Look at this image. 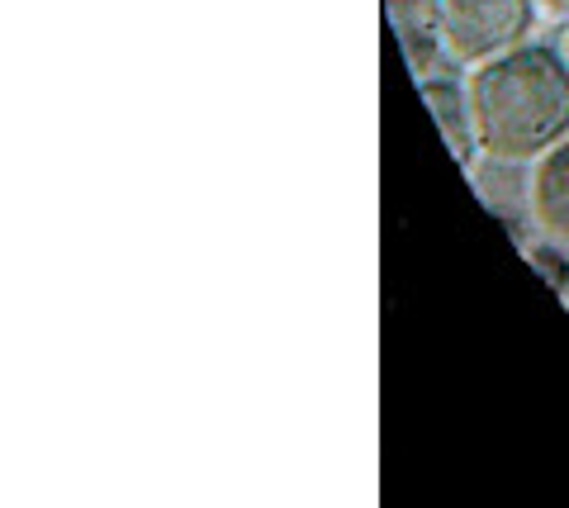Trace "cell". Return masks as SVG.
I'll use <instances>...</instances> for the list:
<instances>
[{"mask_svg":"<svg viewBox=\"0 0 569 508\" xmlns=\"http://www.w3.org/2000/svg\"><path fill=\"white\" fill-rule=\"evenodd\" d=\"M537 6H541L546 14H565V20H569V0H537Z\"/></svg>","mask_w":569,"mask_h":508,"instance_id":"cell-8","label":"cell"},{"mask_svg":"<svg viewBox=\"0 0 569 508\" xmlns=\"http://www.w3.org/2000/svg\"><path fill=\"white\" fill-rule=\"evenodd\" d=\"M556 295L565 300V309H569V267H565V276H560V286H556Z\"/></svg>","mask_w":569,"mask_h":508,"instance_id":"cell-9","label":"cell"},{"mask_svg":"<svg viewBox=\"0 0 569 508\" xmlns=\"http://www.w3.org/2000/svg\"><path fill=\"white\" fill-rule=\"evenodd\" d=\"M531 6L537 0H432L447 62H489L498 52L518 48L537 20Z\"/></svg>","mask_w":569,"mask_h":508,"instance_id":"cell-2","label":"cell"},{"mask_svg":"<svg viewBox=\"0 0 569 508\" xmlns=\"http://www.w3.org/2000/svg\"><path fill=\"white\" fill-rule=\"evenodd\" d=\"M531 261H537V267L546 271V280H550V286H560V276H565V267H569V261H556V257H550V252H527Z\"/></svg>","mask_w":569,"mask_h":508,"instance_id":"cell-6","label":"cell"},{"mask_svg":"<svg viewBox=\"0 0 569 508\" xmlns=\"http://www.w3.org/2000/svg\"><path fill=\"white\" fill-rule=\"evenodd\" d=\"M550 48H556V52H560V62L569 67V20L560 24V33H556V43H550Z\"/></svg>","mask_w":569,"mask_h":508,"instance_id":"cell-7","label":"cell"},{"mask_svg":"<svg viewBox=\"0 0 569 508\" xmlns=\"http://www.w3.org/2000/svg\"><path fill=\"white\" fill-rule=\"evenodd\" d=\"M531 219L560 252H569V138L550 148L531 171Z\"/></svg>","mask_w":569,"mask_h":508,"instance_id":"cell-3","label":"cell"},{"mask_svg":"<svg viewBox=\"0 0 569 508\" xmlns=\"http://www.w3.org/2000/svg\"><path fill=\"white\" fill-rule=\"evenodd\" d=\"M385 20L395 29V39L403 48V62L413 77H432V67L447 58L441 48V33H437V14H432V0H385Z\"/></svg>","mask_w":569,"mask_h":508,"instance_id":"cell-4","label":"cell"},{"mask_svg":"<svg viewBox=\"0 0 569 508\" xmlns=\"http://www.w3.org/2000/svg\"><path fill=\"white\" fill-rule=\"evenodd\" d=\"M466 91L475 138L493 162H531L569 138V67L556 48L498 52Z\"/></svg>","mask_w":569,"mask_h":508,"instance_id":"cell-1","label":"cell"},{"mask_svg":"<svg viewBox=\"0 0 569 508\" xmlns=\"http://www.w3.org/2000/svg\"><path fill=\"white\" fill-rule=\"evenodd\" d=\"M422 100H427V110L437 114L441 138H447L451 157H456L460 167H475V148H479V138H475L470 91H460L456 81H437V77H427V81H422Z\"/></svg>","mask_w":569,"mask_h":508,"instance_id":"cell-5","label":"cell"}]
</instances>
